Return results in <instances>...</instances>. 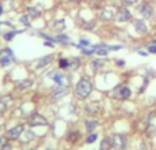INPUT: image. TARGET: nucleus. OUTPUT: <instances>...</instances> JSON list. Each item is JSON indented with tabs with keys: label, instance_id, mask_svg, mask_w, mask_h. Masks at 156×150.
I'll return each instance as SVG.
<instances>
[{
	"label": "nucleus",
	"instance_id": "bb28decb",
	"mask_svg": "<svg viewBox=\"0 0 156 150\" xmlns=\"http://www.w3.org/2000/svg\"><path fill=\"white\" fill-rule=\"evenodd\" d=\"M78 48H83V46H90V41L88 38H80V44H78Z\"/></svg>",
	"mask_w": 156,
	"mask_h": 150
},
{
	"label": "nucleus",
	"instance_id": "f3484780",
	"mask_svg": "<svg viewBox=\"0 0 156 150\" xmlns=\"http://www.w3.org/2000/svg\"><path fill=\"white\" fill-rule=\"evenodd\" d=\"M104 66V60H101V59H94V60H92V63H90V68H92V71H97V70H100V68Z\"/></svg>",
	"mask_w": 156,
	"mask_h": 150
},
{
	"label": "nucleus",
	"instance_id": "a878e982",
	"mask_svg": "<svg viewBox=\"0 0 156 150\" xmlns=\"http://www.w3.org/2000/svg\"><path fill=\"white\" fill-rule=\"evenodd\" d=\"M18 33H19V32H16V30H12V32H7V33H4V34H3V38H4L5 41H11V40H14V37H15Z\"/></svg>",
	"mask_w": 156,
	"mask_h": 150
},
{
	"label": "nucleus",
	"instance_id": "7ed1b4c3",
	"mask_svg": "<svg viewBox=\"0 0 156 150\" xmlns=\"http://www.w3.org/2000/svg\"><path fill=\"white\" fill-rule=\"evenodd\" d=\"M15 62V55L10 48H3L0 51V66L2 67H7V66L12 64Z\"/></svg>",
	"mask_w": 156,
	"mask_h": 150
},
{
	"label": "nucleus",
	"instance_id": "7c9ffc66",
	"mask_svg": "<svg viewBox=\"0 0 156 150\" xmlns=\"http://www.w3.org/2000/svg\"><path fill=\"white\" fill-rule=\"evenodd\" d=\"M138 2H140V0H122V3H123L125 5H133Z\"/></svg>",
	"mask_w": 156,
	"mask_h": 150
},
{
	"label": "nucleus",
	"instance_id": "e433bc0d",
	"mask_svg": "<svg viewBox=\"0 0 156 150\" xmlns=\"http://www.w3.org/2000/svg\"><path fill=\"white\" fill-rule=\"evenodd\" d=\"M4 145H5V143H4V139H3V138H0V150H2V148H3Z\"/></svg>",
	"mask_w": 156,
	"mask_h": 150
},
{
	"label": "nucleus",
	"instance_id": "2eb2a0df",
	"mask_svg": "<svg viewBox=\"0 0 156 150\" xmlns=\"http://www.w3.org/2000/svg\"><path fill=\"white\" fill-rule=\"evenodd\" d=\"M97 126H99V121L94 120V119H90V120H86L85 121V128L88 132H92L94 131V130L97 128Z\"/></svg>",
	"mask_w": 156,
	"mask_h": 150
},
{
	"label": "nucleus",
	"instance_id": "4c0bfd02",
	"mask_svg": "<svg viewBox=\"0 0 156 150\" xmlns=\"http://www.w3.org/2000/svg\"><path fill=\"white\" fill-rule=\"evenodd\" d=\"M3 14V5H0V15Z\"/></svg>",
	"mask_w": 156,
	"mask_h": 150
},
{
	"label": "nucleus",
	"instance_id": "72a5a7b5",
	"mask_svg": "<svg viewBox=\"0 0 156 150\" xmlns=\"http://www.w3.org/2000/svg\"><path fill=\"white\" fill-rule=\"evenodd\" d=\"M125 64H126V63H125V60H122V59L116 60V66H118V67H123Z\"/></svg>",
	"mask_w": 156,
	"mask_h": 150
},
{
	"label": "nucleus",
	"instance_id": "f03ea898",
	"mask_svg": "<svg viewBox=\"0 0 156 150\" xmlns=\"http://www.w3.org/2000/svg\"><path fill=\"white\" fill-rule=\"evenodd\" d=\"M132 96V90L127 85H119L112 90V97L115 100H127Z\"/></svg>",
	"mask_w": 156,
	"mask_h": 150
},
{
	"label": "nucleus",
	"instance_id": "a211bd4d",
	"mask_svg": "<svg viewBox=\"0 0 156 150\" xmlns=\"http://www.w3.org/2000/svg\"><path fill=\"white\" fill-rule=\"evenodd\" d=\"M33 79H23V80H21V82H18L16 83V89H27V87H30V86H33Z\"/></svg>",
	"mask_w": 156,
	"mask_h": 150
},
{
	"label": "nucleus",
	"instance_id": "c85d7f7f",
	"mask_svg": "<svg viewBox=\"0 0 156 150\" xmlns=\"http://www.w3.org/2000/svg\"><path fill=\"white\" fill-rule=\"evenodd\" d=\"M122 48H123L122 45H107L108 51H119V49H122Z\"/></svg>",
	"mask_w": 156,
	"mask_h": 150
},
{
	"label": "nucleus",
	"instance_id": "ea45409f",
	"mask_svg": "<svg viewBox=\"0 0 156 150\" xmlns=\"http://www.w3.org/2000/svg\"><path fill=\"white\" fill-rule=\"evenodd\" d=\"M71 2H77L78 3V2H81V0H71Z\"/></svg>",
	"mask_w": 156,
	"mask_h": 150
},
{
	"label": "nucleus",
	"instance_id": "f257e3e1",
	"mask_svg": "<svg viewBox=\"0 0 156 150\" xmlns=\"http://www.w3.org/2000/svg\"><path fill=\"white\" fill-rule=\"evenodd\" d=\"M92 90H93V85L92 82L88 79V78H81L80 80L77 82V86H76V94L78 98L81 100H85L90 96Z\"/></svg>",
	"mask_w": 156,
	"mask_h": 150
},
{
	"label": "nucleus",
	"instance_id": "5701e85b",
	"mask_svg": "<svg viewBox=\"0 0 156 150\" xmlns=\"http://www.w3.org/2000/svg\"><path fill=\"white\" fill-rule=\"evenodd\" d=\"M52 29L56 30V32H62L66 29V22L65 21H56L52 23Z\"/></svg>",
	"mask_w": 156,
	"mask_h": 150
},
{
	"label": "nucleus",
	"instance_id": "ddd939ff",
	"mask_svg": "<svg viewBox=\"0 0 156 150\" xmlns=\"http://www.w3.org/2000/svg\"><path fill=\"white\" fill-rule=\"evenodd\" d=\"M52 60H54V55H47V56L41 57V59L38 60V63H37V66H36V67H37V68H43V67H45V66H48Z\"/></svg>",
	"mask_w": 156,
	"mask_h": 150
},
{
	"label": "nucleus",
	"instance_id": "aec40b11",
	"mask_svg": "<svg viewBox=\"0 0 156 150\" xmlns=\"http://www.w3.org/2000/svg\"><path fill=\"white\" fill-rule=\"evenodd\" d=\"M111 148H112V143H111V138H108V137L103 138L101 143H100V150H110Z\"/></svg>",
	"mask_w": 156,
	"mask_h": 150
},
{
	"label": "nucleus",
	"instance_id": "c756f323",
	"mask_svg": "<svg viewBox=\"0 0 156 150\" xmlns=\"http://www.w3.org/2000/svg\"><path fill=\"white\" fill-rule=\"evenodd\" d=\"M19 21L22 22V23L25 25V26H29V16L27 15H23V16H21V19Z\"/></svg>",
	"mask_w": 156,
	"mask_h": 150
},
{
	"label": "nucleus",
	"instance_id": "412c9836",
	"mask_svg": "<svg viewBox=\"0 0 156 150\" xmlns=\"http://www.w3.org/2000/svg\"><path fill=\"white\" fill-rule=\"evenodd\" d=\"M54 43H59V44H69L70 43V37L66 34H59L56 37H54Z\"/></svg>",
	"mask_w": 156,
	"mask_h": 150
},
{
	"label": "nucleus",
	"instance_id": "9d476101",
	"mask_svg": "<svg viewBox=\"0 0 156 150\" xmlns=\"http://www.w3.org/2000/svg\"><path fill=\"white\" fill-rule=\"evenodd\" d=\"M140 14H141V16L145 19L151 18V16L154 15V7H152L149 3H143L140 7Z\"/></svg>",
	"mask_w": 156,
	"mask_h": 150
},
{
	"label": "nucleus",
	"instance_id": "f8f14e48",
	"mask_svg": "<svg viewBox=\"0 0 156 150\" xmlns=\"http://www.w3.org/2000/svg\"><path fill=\"white\" fill-rule=\"evenodd\" d=\"M99 111H100V104L99 102H89V104H86V107H85L86 115L93 116V115H96Z\"/></svg>",
	"mask_w": 156,
	"mask_h": 150
},
{
	"label": "nucleus",
	"instance_id": "c9c22d12",
	"mask_svg": "<svg viewBox=\"0 0 156 150\" xmlns=\"http://www.w3.org/2000/svg\"><path fill=\"white\" fill-rule=\"evenodd\" d=\"M149 52H145V51H138V55H141V56H147Z\"/></svg>",
	"mask_w": 156,
	"mask_h": 150
},
{
	"label": "nucleus",
	"instance_id": "1a4fd4ad",
	"mask_svg": "<svg viewBox=\"0 0 156 150\" xmlns=\"http://www.w3.org/2000/svg\"><path fill=\"white\" fill-rule=\"evenodd\" d=\"M133 27H134V30L138 34H147L148 33V26H147V23L143 19H136L133 22Z\"/></svg>",
	"mask_w": 156,
	"mask_h": 150
},
{
	"label": "nucleus",
	"instance_id": "b1692460",
	"mask_svg": "<svg viewBox=\"0 0 156 150\" xmlns=\"http://www.w3.org/2000/svg\"><path fill=\"white\" fill-rule=\"evenodd\" d=\"M81 66V59L80 57H74V59L70 60V66H69V70L71 71H76L78 67Z\"/></svg>",
	"mask_w": 156,
	"mask_h": 150
},
{
	"label": "nucleus",
	"instance_id": "6e6552de",
	"mask_svg": "<svg viewBox=\"0 0 156 150\" xmlns=\"http://www.w3.org/2000/svg\"><path fill=\"white\" fill-rule=\"evenodd\" d=\"M115 19H116V22H127L132 19V12H130L127 8L122 7V8H119V11L116 12Z\"/></svg>",
	"mask_w": 156,
	"mask_h": 150
},
{
	"label": "nucleus",
	"instance_id": "9b49d317",
	"mask_svg": "<svg viewBox=\"0 0 156 150\" xmlns=\"http://www.w3.org/2000/svg\"><path fill=\"white\" fill-rule=\"evenodd\" d=\"M67 91H69L67 86H58V87L54 90V93H52V100L56 101V100H59L60 97H65L66 94H67Z\"/></svg>",
	"mask_w": 156,
	"mask_h": 150
},
{
	"label": "nucleus",
	"instance_id": "4468645a",
	"mask_svg": "<svg viewBox=\"0 0 156 150\" xmlns=\"http://www.w3.org/2000/svg\"><path fill=\"white\" fill-rule=\"evenodd\" d=\"M99 18L104 22H108V21H111V19H114V12L111 10H103V11H100Z\"/></svg>",
	"mask_w": 156,
	"mask_h": 150
},
{
	"label": "nucleus",
	"instance_id": "f704fd0d",
	"mask_svg": "<svg viewBox=\"0 0 156 150\" xmlns=\"http://www.w3.org/2000/svg\"><path fill=\"white\" fill-rule=\"evenodd\" d=\"M2 150H12V146H11V145H4L2 148Z\"/></svg>",
	"mask_w": 156,
	"mask_h": 150
},
{
	"label": "nucleus",
	"instance_id": "0eeeda50",
	"mask_svg": "<svg viewBox=\"0 0 156 150\" xmlns=\"http://www.w3.org/2000/svg\"><path fill=\"white\" fill-rule=\"evenodd\" d=\"M48 78H51L58 86H67V78L63 74L58 73V71H54V73H49Z\"/></svg>",
	"mask_w": 156,
	"mask_h": 150
},
{
	"label": "nucleus",
	"instance_id": "393cba45",
	"mask_svg": "<svg viewBox=\"0 0 156 150\" xmlns=\"http://www.w3.org/2000/svg\"><path fill=\"white\" fill-rule=\"evenodd\" d=\"M81 52L83 55H86V56L93 55V53H96V46H83V48H81Z\"/></svg>",
	"mask_w": 156,
	"mask_h": 150
},
{
	"label": "nucleus",
	"instance_id": "cd10ccee",
	"mask_svg": "<svg viewBox=\"0 0 156 150\" xmlns=\"http://www.w3.org/2000/svg\"><path fill=\"white\" fill-rule=\"evenodd\" d=\"M96 139H97V134H93V132H90V134L88 135V138H86V143H93Z\"/></svg>",
	"mask_w": 156,
	"mask_h": 150
},
{
	"label": "nucleus",
	"instance_id": "39448f33",
	"mask_svg": "<svg viewBox=\"0 0 156 150\" xmlns=\"http://www.w3.org/2000/svg\"><path fill=\"white\" fill-rule=\"evenodd\" d=\"M29 126L30 127H41V126H48V121L44 116L40 113H33L29 118Z\"/></svg>",
	"mask_w": 156,
	"mask_h": 150
},
{
	"label": "nucleus",
	"instance_id": "473e14b6",
	"mask_svg": "<svg viewBox=\"0 0 156 150\" xmlns=\"http://www.w3.org/2000/svg\"><path fill=\"white\" fill-rule=\"evenodd\" d=\"M5 108H7V104H4L3 101H0V115H2V113L5 111Z\"/></svg>",
	"mask_w": 156,
	"mask_h": 150
},
{
	"label": "nucleus",
	"instance_id": "4be33fe9",
	"mask_svg": "<svg viewBox=\"0 0 156 150\" xmlns=\"http://www.w3.org/2000/svg\"><path fill=\"white\" fill-rule=\"evenodd\" d=\"M58 64H59V68H62V70H69L70 59H67V57H60V59L58 60Z\"/></svg>",
	"mask_w": 156,
	"mask_h": 150
},
{
	"label": "nucleus",
	"instance_id": "20e7f679",
	"mask_svg": "<svg viewBox=\"0 0 156 150\" xmlns=\"http://www.w3.org/2000/svg\"><path fill=\"white\" fill-rule=\"evenodd\" d=\"M111 143L112 148H115L116 150H125L127 148V138L123 134H114L111 135Z\"/></svg>",
	"mask_w": 156,
	"mask_h": 150
},
{
	"label": "nucleus",
	"instance_id": "a19ab883",
	"mask_svg": "<svg viewBox=\"0 0 156 150\" xmlns=\"http://www.w3.org/2000/svg\"><path fill=\"white\" fill-rule=\"evenodd\" d=\"M0 26H2V23H0Z\"/></svg>",
	"mask_w": 156,
	"mask_h": 150
},
{
	"label": "nucleus",
	"instance_id": "58836bf2",
	"mask_svg": "<svg viewBox=\"0 0 156 150\" xmlns=\"http://www.w3.org/2000/svg\"><path fill=\"white\" fill-rule=\"evenodd\" d=\"M151 45H156V40L152 41V43H151Z\"/></svg>",
	"mask_w": 156,
	"mask_h": 150
},
{
	"label": "nucleus",
	"instance_id": "dca6fc26",
	"mask_svg": "<svg viewBox=\"0 0 156 150\" xmlns=\"http://www.w3.org/2000/svg\"><path fill=\"white\" fill-rule=\"evenodd\" d=\"M26 12H27L26 15L29 16L30 19H37L38 16H40V11H38L37 8H34V7H29L26 10Z\"/></svg>",
	"mask_w": 156,
	"mask_h": 150
},
{
	"label": "nucleus",
	"instance_id": "2f4dec72",
	"mask_svg": "<svg viewBox=\"0 0 156 150\" xmlns=\"http://www.w3.org/2000/svg\"><path fill=\"white\" fill-rule=\"evenodd\" d=\"M148 52H149V53L156 55V45H149L148 46Z\"/></svg>",
	"mask_w": 156,
	"mask_h": 150
},
{
	"label": "nucleus",
	"instance_id": "6ab92c4d",
	"mask_svg": "<svg viewBox=\"0 0 156 150\" xmlns=\"http://www.w3.org/2000/svg\"><path fill=\"white\" fill-rule=\"evenodd\" d=\"M80 137H81V134H80V131H70L67 134V141L70 143H76L78 139H80Z\"/></svg>",
	"mask_w": 156,
	"mask_h": 150
},
{
	"label": "nucleus",
	"instance_id": "423d86ee",
	"mask_svg": "<svg viewBox=\"0 0 156 150\" xmlns=\"http://www.w3.org/2000/svg\"><path fill=\"white\" fill-rule=\"evenodd\" d=\"M23 131H25V126H23V124H16L15 127H12V128H10L7 131V138H8V139L15 141V139H18V138L21 137Z\"/></svg>",
	"mask_w": 156,
	"mask_h": 150
}]
</instances>
